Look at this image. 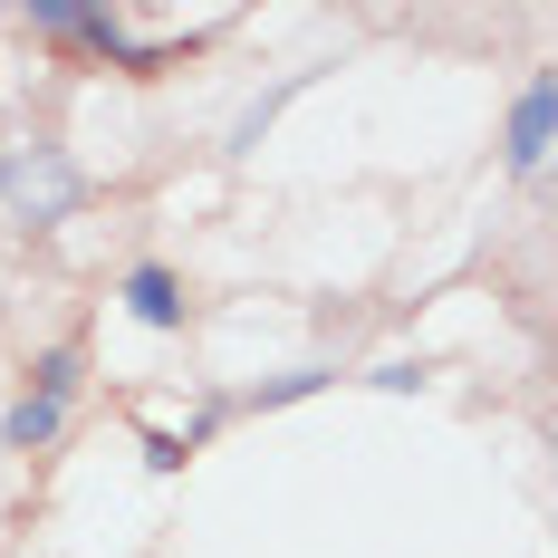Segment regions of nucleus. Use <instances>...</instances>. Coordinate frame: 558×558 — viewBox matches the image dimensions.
Instances as JSON below:
<instances>
[{"mask_svg":"<svg viewBox=\"0 0 558 558\" xmlns=\"http://www.w3.org/2000/svg\"><path fill=\"white\" fill-rule=\"evenodd\" d=\"M68 386H77V356H49V366H39V395L10 414V444H20V452L58 434V414H68Z\"/></svg>","mask_w":558,"mask_h":558,"instance_id":"obj_2","label":"nucleus"},{"mask_svg":"<svg viewBox=\"0 0 558 558\" xmlns=\"http://www.w3.org/2000/svg\"><path fill=\"white\" fill-rule=\"evenodd\" d=\"M539 155H549V87H530L510 116V165H539Z\"/></svg>","mask_w":558,"mask_h":558,"instance_id":"obj_3","label":"nucleus"},{"mask_svg":"<svg viewBox=\"0 0 558 558\" xmlns=\"http://www.w3.org/2000/svg\"><path fill=\"white\" fill-rule=\"evenodd\" d=\"M0 193H10L20 222H58V213L77 203V173L58 165V155H29V165H0Z\"/></svg>","mask_w":558,"mask_h":558,"instance_id":"obj_1","label":"nucleus"},{"mask_svg":"<svg viewBox=\"0 0 558 558\" xmlns=\"http://www.w3.org/2000/svg\"><path fill=\"white\" fill-rule=\"evenodd\" d=\"M135 318H155V328L173 318V279L165 270H135Z\"/></svg>","mask_w":558,"mask_h":558,"instance_id":"obj_4","label":"nucleus"}]
</instances>
